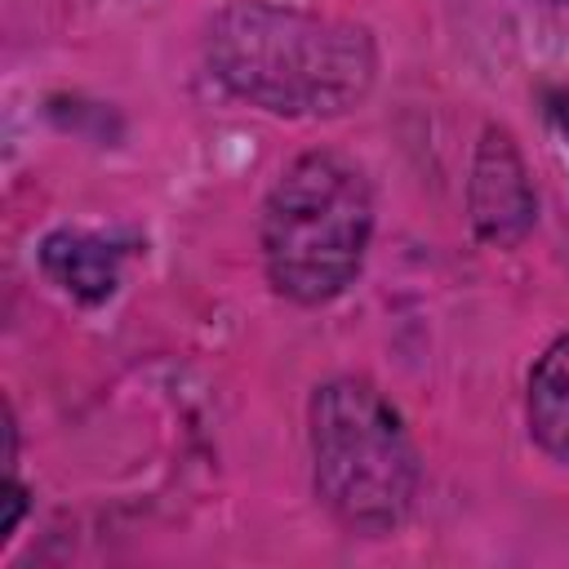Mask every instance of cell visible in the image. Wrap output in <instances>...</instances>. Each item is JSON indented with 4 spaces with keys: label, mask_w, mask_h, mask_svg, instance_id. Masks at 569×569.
<instances>
[{
    "label": "cell",
    "mask_w": 569,
    "mask_h": 569,
    "mask_svg": "<svg viewBox=\"0 0 569 569\" xmlns=\"http://www.w3.org/2000/svg\"><path fill=\"white\" fill-rule=\"evenodd\" d=\"M209 62L240 98L284 116H333L373 84L365 27L244 0L209 27Z\"/></svg>",
    "instance_id": "obj_1"
},
{
    "label": "cell",
    "mask_w": 569,
    "mask_h": 569,
    "mask_svg": "<svg viewBox=\"0 0 569 569\" xmlns=\"http://www.w3.org/2000/svg\"><path fill=\"white\" fill-rule=\"evenodd\" d=\"M369 227V182L351 160L333 151L293 160L262 204V258L276 293L293 302L342 293L360 271Z\"/></svg>",
    "instance_id": "obj_2"
},
{
    "label": "cell",
    "mask_w": 569,
    "mask_h": 569,
    "mask_svg": "<svg viewBox=\"0 0 569 569\" xmlns=\"http://www.w3.org/2000/svg\"><path fill=\"white\" fill-rule=\"evenodd\" d=\"M311 458L316 489L342 525L360 533H387L405 520L418 489V462L400 413L382 400L378 387L338 378L316 391Z\"/></svg>",
    "instance_id": "obj_3"
},
{
    "label": "cell",
    "mask_w": 569,
    "mask_h": 569,
    "mask_svg": "<svg viewBox=\"0 0 569 569\" xmlns=\"http://www.w3.org/2000/svg\"><path fill=\"white\" fill-rule=\"evenodd\" d=\"M471 222L489 244H516L533 227V191L502 129H489L471 169Z\"/></svg>",
    "instance_id": "obj_4"
},
{
    "label": "cell",
    "mask_w": 569,
    "mask_h": 569,
    "mask_svg": "<svg viewBox=\"0 0 569 569\" xmlns=\"http://www.w3.org/2000/svg\"><path fill=\"white\" fill-rule=\"evenodd\" d=\"M40 267L44 276L67 289L71 298L80 302H102L116 293V280H120V249L102 236H89V231H53L44 244H40Z\"/></svg>",
    "instance_id": "obj_5"
},
{
    "label": "cell",
    "mask_w": 569,
    "mask_h": 569,
    "mask_svg": "<svg viewBox=\"0 0 569 569\" xmlns=\"http://www.w3.org/2000/svg\"><path fill=\"white\" fill-rule=\"evenodd\" d=\"M529 427L547 453L569 462V338L551 342L529 373Z\"/></svg>",
    "instance_id": "obj_6"
},
{
    "label": "cell",
    "mask_w": 569,
    "mask_h": 569,
    "mask_svg": "<svg viewBox=\"0 0 569 569\" xmlns=\"http://www.w3.org/2000/svg\"><path fill=\"white\" fill-rule=\"evenodd\" d=\"M22 507H27V498H22V489L13 485V476H9V480H4V520H0V542L13 533V525H18Z\"/></svg>",
    "instance_id": "obj_7"
}]
</instances>
